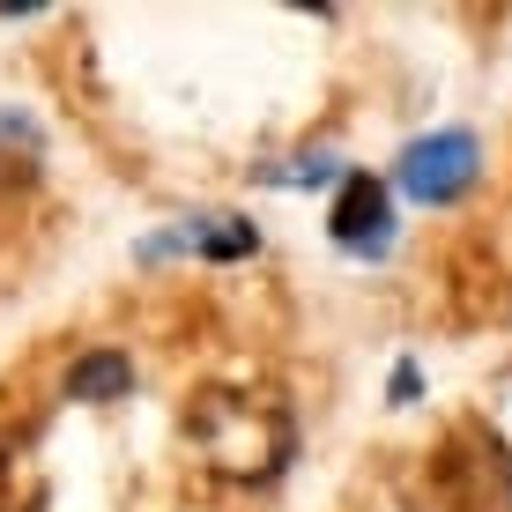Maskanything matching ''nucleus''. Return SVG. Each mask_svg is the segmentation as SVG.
<instances>
[{
    "instance_id": "5",
    "label": "nucleus",
    "mask_w": 512,
    "mask_h": 512,
    "mask_svg": "<svg viewBox=\"0 0 512 512\" xmlns=\"http://www.w3.org/2000/svg\"><path fill=\"white\" fill-rule=\"evenodd\" d=\"M245 245H253V231L238 223V231H208V238H201V253H208V260H231V253H245Z\"/></svg>"
},
{
    "instance_id": "2",
    "label": "nucleus",
    "mask_w": 512,
    "mask_h": 512,
    "mask_svg": "<svg viewBox=\"0 0 512 512\" xmlns=\"http://www.w3.org/2000/svg\"><path fill=\"white\" fill-rule=\"evenodd\" d=\"M468 179H475V141L468 134L409 141V156H401V186L416 201H453V193H468Z\"/></svg>"
},
{
    "instance_id": "3",
    "label": "nucleus",
    "mask_w": 512,
    "mask_h": 512,
    "mask_svg": "<svg viewBox=\"0 0 512 512\" xmlns=\"http://www.w3.org/2000/svg\"><path fill=\"white\" fill-rule=\"evenodd\" d=\"M334 238H342L349 253L386 245V186L372 179V171H349V179H342V201H334Z\"/></svg>"
},
{
    "instance_id": "1",
    "label": "nucleus",
    "mask_w": 512,
    "mask_h": 512,
    "mask_svg": "<svg viewBox=\"0 0 512 512\" xmlns=\"http://www.w3.org/2000/svg\"><path fill=\"white\" fill-rule=\"evenodd\" d=\"M186 423H193V438L208 446V461H216L223 475H275L282 453H290V423H282L275 409L238 401V394H208Z\"/></svg>"
},
{
    "instance_id": "4",
    "label": "nucleus",
    "mask_w": 512,
    "mask_h": 512,
    "mask_svg": "<svg viewBox=\"0 0 512 512\" xmlns=\"http://www.w3.org/2000/svg\"><path fill=\"white\" fill-rule=\"evenodd\" d=\"M127 386H134V364L119 357V349H90V357L67 372V394L75 401H119Z\"/></svg>"
}]
</instances>
